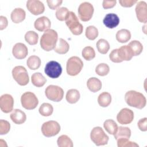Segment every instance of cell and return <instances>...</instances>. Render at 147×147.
<instances>
[{
	"instance_id": "cell-1",
	"label": "cell",
	"mask_w": 147,
	"mask_h": 147,
	"mask_svg": "<svg viewBox=\"0 0 147 147\" xmlns=\"http://www.w3.org/2000/svg\"><path fill=\"white\" fill-rule=\"evenodd\" d=\"M125 100L129 106L138 109H143L146 104L145 96L142 93L134 90L126 92L125 95Z\"/></svg>"
},
{
	"instance_id": "cell-2",
	"label": "cell",
	"mask_w": 147,
	"mask_h": 147,
	"mask_svg": "<svg viewBox=\"0 0 147 147\" xmlns=\"http://www.w3.org/2000/svg\"><path fill=\"white\" fill-rule=\"evenodd\" d=\"M58 40V34L53 29H48L44 32L40 38L41 48L47 52L55 49Z\"/></svg>"
},
{
	"instance_id": "cell-3",
	"label": "cell",
	"mask_w": 147,
	"mask_h": 147,
	"mask_svg": "<svg viewBox=\"0 0 147 147\" xmlns=\"http://www.w3.org/2000/svg\"><path fill=\"white\" fill-rule=\"evenodd\" d=\"M65 21L67 26L74 35L78 36L82 33L83 30V25L79 22L78 18L75 13L70 11Z\"/></svg>"
},
{
	"instance_id": "cell-4",
	"label": "cell",
	"mask_w": 147,
	"mask_h": 147,
	"mask_svg": "<svg viewBox=\"0 0 147 147\" xmlns=\"http://www.w3.org/2000/svg\"><path fill=\"white\" fill-rule=\"evenodd\" d=\"M83 67L82 60L78 56H72L67 60L66 71L68 75L76 76L82 71Z\"/></svg>"
},
{
	"instance_id": "cell-5",
	"label": "cell",
	"mask_w": 147,
	"mask_h": 147,
	"mask_svg": "<svg viewBox=\"0 0 147 147\" xmlns=\"http://www.w3.org/2000/svg\"><path fill=\"white\" fill-rule=\"evenodd\" d=\"M90 138L91 141L96 145H105L107 144L109 138L106 134L101 127L96 126L94 127L90 133Z\"/></svg>"
},
{
	"instance_id": "cell-6",
	"label": "cell",
	"mask_w": 147,
	"mask_h": 147,
	"mask_svg": "<svg viewBox=\"0 0 147 147\" xmlns=\"http://www.w3.org/2000/svg\"><path fill=\"white\" fill-rule=\"evenodd\" d=\"M13 79L20 86H26L29 82V78L26 69L21 65L15 67L12 70Z\"/></svg>"
},
{
	"instance_id": "cell-7",
	"label": "cell",
	"mask_w": 147,
	"mask_h": 147,
	"mask_svg": "<svg viewBox=\"0 0 147 147\" xmlns=\"http://www.w3.org/2000/svg\"><path fill=\"white\" fill-rule=\"evenodd\" d=\"M45 94L48 99L58 102L63 99L64 91L62 88L58 86L49 85L46 88Z\"/></svg>"
},
{
	"instance_id": "cell-8",
	"label": "cell",
	"mask_w": 147,
	"mask_h": 147,
	"mask_svg": "<svg viewBox=\"0 0 147 147\" xmlns=\"http://www.w3.org/2000/svg\"><path fill=\"white\" fill-rule=\"evenodd\" d=\"M21 103L26 110L34 109L38 104V100L36 95L32 92H25L21 97Z\"/></svg>"
},
{
	"instance_id": "cell-9",
	"label": "cell",
	"mask_w": 147,
	"mask_h": 147,
	"mask_svg": "<svg viewBox=\"0 0 147 147\" xmlns=\"http://www.w3.org/2000/svg\"><path fill=\"white\" fill-rule=\"evenodd\" d=\"M94 11V9L91 3L88 2L80 3L78 10L80 20L84 22L90 21L93 16Z\"/></svg>"
},
{
	"instance_id": "cell-10",
	"label": "cell",
	"mask_w": 147,
	"mask_h": 147,
	"mask_svg": "<svg viewBox=\"0 0 147 147\" xmlns=\"http://www.w3.org/2000/svg\"><path fill=\"white\" fill-rule=\"evenodd\" d=\"M60 131L59 123L55 121H49L44 122L41 126L42 134L47 137H51L57 135Z\"/></svg>"
},
{
	"instance_id": "cell-11",
	"label": "cell",
	"mask_w": 147,
	"mask_h": 147,
	"mask_svg": "<svg viewBox=\"0 0 147 147\" xmlns=\"http://www.w3.org/2000/svg\"><path fill=\"white\" fill-rule=\"evenodd\" d=\"M45 74L52 79L59 78L62 73V67L60 63L56 61H50L46 64L44 69Z\"/></svg>"
},
{
	"instance_id": "cell-12",
	"label": "cell",
	"mask_w": 147,
	"mask_h": 147,
	"mask_svg": "<svg viewBox=\"0 0 147 147\" xmlns=\"http://www.w3.org/2000/svg\"><path fill=\"white\" fill-rule=\"evenodd\" d=\"M134 119L133 111L128 109L123 108L120 110L117 115V121L122 125H127L130 123Z\"/></svg>"
},
{
	"instance_id": "cell-13",
	"label": "cell",
	"mask_w": 147,
	"mask_h": 147,
	"mask_svg": "<svg viewBox=\"0 0 147 147\" xmlns=\"http://www.w3.org/2000/svg\"><path fill=\"white\" fill-rule=\"evenodd\" d=\"M14 99L13 96L8 94L2 95L0 98V108L2 112L9 113L13 109Z\"/></svg>"
},
{
	"instance_id": "cell-14",
	"label": "cell",
	"mask_w": 147,
	"mask_h": 147,
	"mask_svg": "<svg viewBox=\"0 0 147 147\" xmlns=\"http://www.w3.org/2000/svg\"><path fill=\"white\" fill-rule=\"evenodd\" d=\"M28 10L33 15L37 16L43 13L45 11L44 3L38 0H29L26 2Z\"/></svg>"
},
{
	"instance_id": "cell-15",
	"label": "cell",
	"mask_w": 147,
	"mask_h": 147,
	"mask_svg": "<svg viewBox=\"0 0 147 147\" xmlns=\"http://www.w3.org/2000/svg\"><path fill=\"white\" fill-rule=\"evenodd\" d=\"M136 14L138 20L142 23L147 22V5L144 1L137 2L135 9Z\"/></svg>"
},
{
	"instance_id": "cell-16",
	"label": "cell",
	"mask_w": 147,
	"mask_h": 147,
	"mask_svg": "<svg viewBox=\"0 0 147 147\" xmlns=\"http://www.w3.org/2000/svg\"><path fill=\"white\" fill-rule=\"evenodd\" d=\"M12 53L15 58L17 59H23L27 56L28 49L24 44L18 42L13 46Z\"/></svg>"
},
{
	"instance_id": "cell-17",
	"label": "cell",
	"mask_w": 147,
	"mask_h": 147,
	"mask_svg": "<svg viewBox=\"0 0 147 147\" xmlns=\"http://www.w3.org/2000/svg\"><path fill=\"white\" fill-rule=\"evenodd\" d=\"M51 22L49 19L45 17L42 16L38 18L34 23V26L36 30L39 32H45L50 29Z\"/></svg>"
},
{
	"instance_id": "cell-18",
	"label": "cell",
	"mask_w": 147,
	"mask_h": 147,
	"mask_svg": "<svg viewBox=\"0 0 147 147\" xmlns=\"http://www.w3.org/2000/svg\"><path fill=\"white\" fill-rule=\"evenodd\" d=\"M103 22L107 28L113 29L119 25V18L116 14L109 13L104 17Z\"/></svg>"
},
{
	"instance_id": "cell-19",
	"label": "cell",
	"mask_w": 147,
	"mask_h": 147,
	"mask_svg": "<svg viewBox=\"0 0 147 147\" xmlns=\"http://www.w3.org/2000/svg\"><path fill=\"white\" fill-rule=\"evenodd\" d=\"M11 121L16 124L21 125L24 123L26 119L25 113L20 109H14L10 115Z\"/></svg>"
},
{
	"instance_id": "cell-20",
	"label": "cell",
	"mask_w": 147,
	"mask_h": 147,
	"mask_svg": "<svg viewBox=\"0 0 147 147\" xmlns=\"http://www.w3.org/2000/svg\"><path fill=\"white\" fill-rule=\"evenodd\" d=\"M118 54L122 61H129L133 56V53L128 45H123L118 49Z\"/></svg>"
},
{
	"instance_id": "cell-21",
	"label": "cell",
	"mask_w": 147,
	"mask_h": 147,
	"mask_svg": "<svg viewBox=\"0 0 147 147\" xmlns=\"http://www.w3.org/2000/svg\"><path fill=\"white\" fill-rule=\"evenodd\" d=\"M26 17V12L22 8L14 9L10 15L11 21L15 24H19L23 21Z\"/></svg>"
},
{
	"instance_id": "cell-22",
	"label": "cell",
	"mask_w": 147,
	"mask_h": 147,
	"mask_svg": "<svg viewBox=\"0 0 147 147\" xmlns=\"http://www.w3.org/2000/svg\"><path fill=\"white\" fill-rule=\"evenodd\" d=\"M87 86L88 88L93 92L99 91L102 88V82L96 78H90L87 82Z\"/></svg>"
},
{
	"instance_id": "cell-23",
	"label": "cell",
	"mask_w": 147,
	"mask_h": 147,
	"mask_svg": "<svg viewBox=\"0 0 147 147\" xmlns=\"http://www.w3.org/2000/svg\"><path fill=\"white\" fill-rule=\"evenodd\" d=\"M69 45L68 43L63 38H60L57 40L54 51H55V52L59 54L63 55L67 53L69 51Z\"/></svg>"
},
{
	"instance_id": "cell-24",
	"label": "cell",
	"mask_w": 147,
	"mask_h": 147,
	"mask_svg": "<svg viewBox=\"0 0 147 147\" xmlns=\"http://www.w3.org/2000/svg\"><path fill=\"white\" fill-rule=\"evenodd\" d=\"M115 37L118 42L121 43H125L130 39L131 33L129 30L122 29L117 32Z\"/></svg>"
},
{
	"instance_id": "cell-25",
	"label": "cell",
	"mask_w": 147,
	"mask_h": 147,
	"mask_svg": "<svg viewBox=\"0 0 147 147\" xmlns=\"http://www.w3.org/2000/svg\"><path fill=\"white\" fill-rule=\"evenodd\" d=\"M31 80L32 84L37 87H42L47 82L46 78L40 72L34 73L32 75Z\"/></svg>"
},
{
	"instance_id": "cell-26",
	"label": "cell",
	"mask_w": 147,
	"mask_h": 147,
	"mask_svg": "<svg viewBox=\"0 0 147 147\" xmlns=\"http://www.w3.org/2000/svg\"><path fill=\"white\" fill-rule=\"evenodd\" d=\"M80 93L76 89H70L68 90L66 94L65 99L66 100L71 104H74L76 103L80 99Z\"/></svg>"
},
{
	"instance_id": "cell-27",
	"label": "cell",
	"mask_w": 147,
	"mask_h": 147,
	"mask_svg": "<svg viewBox=\"0 0 147 147\" xmlns=\"http://www.w3.org/2000/svg\"><path fill=\"white\" fill-rule=\"evenodd\" d=\"M114 136L116 140L119 138L129 139L131 136V130L127 127L119 126Z\"/></svg>"
},
{
	"instance_id": "cell-28",
	"label": "cell",
	"mask_w": 147,
	"mask_h": 147,
	"mask_svg": "<svg viewBox=\"0 0 147 147\" xmlns=\"http://www.w3.org/2000/svg\"><path fill=\"white\" fill-rule=\"evenodd\" d=\"M98 102L100 106L107 107L111 102V96L107 92H103L99 94L98 98Z\"/></svg>"
},
{
	"instance_id": "cell-29",
	"label": "cell",
	"mask_w": 147,
	"mask_h": 147,
	"mask_svg": "<svg viewBox=\"0 0 147 147\" xmlns=\"http://www.w3.org/2000/svg\"><path fill=\"white\" fill-rule=\"evenodd\" d=\"M41 61L40 57L35 55L30 56L26 61L27 66L32 70L38 69L41 65Z\"/></svg>"
},
{
	"instance_id": "cell-30",
	"label": "cell",
	"mask_w": 147,
	"mask_h": 147,
	"mask_svg": "<svg viewBox=\"0 0 147 147\" xmlns=\"http://www.w3.org/2000/svg\"><path fill=\"white\" fill-rule=\"evenodd\" d=\"M103 127L106 131L111 135H114L116 133L118 127L116 122L111 119H107L104 122Z\"/></svg>"
},
{
	"instance_id": "cell-31",
	"label": "cell",
	"mask_w": 147,
	"mask_h": 147,
	"mask_svg": "<svg viewBox=\"0 0 147 147\" xmlns=\"http://www.w3.org/2000/svg\"><path fill=\"white\" fill-rule=\"evenodd\" d=\"M131 49L133 56L140 55L143 50V46L142 44L137 40H133L128 44Z\"/></svg>"
},
{
	"instance_id": "cell-32",
	"label": "cell",
	"mask_w": 147,
	"mask_h": 147,
	"mask_svg": "<svg viewBox=\"0 0 147 147\" xmlns=\"http://www.w3.org/2000/svg\"><path fill=\"white\" fill-rule=\"evenodd\" d=\"M96 45L98 52L103 55L106 54L110 49L109 43L107 40L103 38L99 39L97 41Z\"/></svg>"
},
{
	"instance_id": "cell-33",
	"label": "cell",
	"mask_w": 147,
	"mask_h": 147,
	"mask_svg": "<svg viewBox=\"0 0 147 147\" xmlns=\"http://www.w3.org/2000/svg\"><path fill=\"white\" fill-rule=\"evenodd\" d=\"M57 144L59 147H72L74 146L72 141L67 135H61L59 137Z\"/></svg>"
},
{
	"instance_id": "cell-34",
	"label": "cell",
	"mask_w": 147,
	"mask_h": 147,
	"mask_svg": "<svg viewBox=\"0 0 147 147\" xmlns=\"http://www.w3.org/2000/svg\"><path fill=\"white\" fill-rule=\"evenodd\" d=\"M38 111L42 116L48 117L53 113V107L50 103H44L40 106Z\"/></svg>"
},
{
	"instance_id": "cell-35",
	"label": "cell",
	"mask_w": 147,
	"mask_h": 147,
	"mask_svg": "<svg viewBox=\"0 0 147 147\" xmlns=\"http://www.w3.org/2000/svg\"><path fill=\"white\" fill-rule=\"evenodd\" d=\"M25 40L29 44L31 45H36L38 42V35L36 32L30 30L25 33Z\"/></svg>"
},
{
	"instance_id": "cell-36",
	"label": "cell",
	"mask_w": 147,
	"mask_h": 147,
	"mask_svg": "<svg viewBox=\"0 0 147 147\" xmlns=\"http://www.w3.org/2000/svg\"><path fill=\"white\" fill-rule=\"evenodd\" d=\"M82 55L83 57L86 60L90 61L95 58V52L92 47L90 46H87L83 49Z\"/></svg>"
},
{
	"instance_id": "cell-37",
	"label": "cell",
	"mask_w": 147,
	"mask_h": 147,
	"mask_svg": "<svg viewBox=\"0 0 147 147\" xmlns=\"http://www.w3.org/2000/svg\"><path fill=\"white\" fill-rule=\"evenodd\" d=\"M86 37L90 40H94L98 36V30L94 26H88L86 29Z\"/></svg>"
},
{
	"instance_id": "cell-38",
	"label": "cell",
	"mask_w": 147,
	"mask_h": 147,
	"mask_svg": "<svg viewBox=\"0 0 147 147\" xmlns=\"http://www.w3.org/2000/svg\"><path fill=\"white\" fill-rule=\"evenodd\" d=\"M69 11L67 7H59L56 10V18L60 21H65L67 18L68 17L69 14Z\"/></svg>"
},
{
	"instance_id": "cell-39",
	"label": "cell",
	"mask_w": 147,
	"mask_h": 147,
	"mask_svg": "<svg viewBox=\"0 0 147 147\" xmlns=\"http://www.w3.org/2000/svg\"><path fill=\"white\" fill-rule=\"evenodd\" d=\"M110 71L109 66L106 63H100L95 68V72L99 76L107 75Z\"/></svg>"
},
{
	"instance_id": "cell-40",
	"label": "cell",
	"mask_w": 147,
	"mask_h": 147,
	"mask_svg": "<svg viewBox=\"0 0 147 147\" xmlns=\"http://www.w3.org/2000/svg\"><path fill=\"white\" fill-rule=\"evenodd\" d=\"M118 147H138V145L134 142L130 141L129 139L119 138L117 140Z\"/></svg>"
},
{
	"instance_id": "cell-41",
	"label": "cell",
	"mask_w": 147,
	"mask_h": 147,
	"mask_svg": "<svg viewBox=\"0 0 147 147\" xmlns=\"http://www.w3.org/2000/svg\"><path fill=\"white\" fill-rule=\"evenodd\" d=\"M10 129V123L3 119L0 120V134L4 135L9 133Z\"/></svg>"
},
{
	"instance_id": "cell-42",
	"label": "cell",
	"mask_w": 147,
	"mask_h": 147,
	"mask_svg": "<svg viewBox=\"0 0 147 147\" xmlns=\"http://www.w3.org/2000/svg\"><path fill=\"white\" fill-rule=\"evenodd\" d=\"M47 3L48 7L52 10H55L59 8L60 6L62 4L63 1L61 0H47Z\"/></svg>"
},
{
	"instance_id": "cell-43",
	"label": "cell",
	"mask_w": 147,
	"mask_h": 147,
	"mask_svg": "<svg viewBox=\"0 0 147 147\" xmlns=\"http://www.w3.org/2000/svg\"><path fill=\"white\" fill-rule=\"evenodd\" d=\"M109 58L110 60L114 63H118L122 62V60L119 58L118 54V49H113L109 55Z\"/></svg>"
},
{
	"instance_id": "cell-44",
	"label": "cell",
	"mask_w": 147,
	"mask_h": 147,
	"mask_svg": "<svg viewBox=\"0 0 147 147\" xmlns=\"http://www.w3.org/2000/svg\"><path fill=\"white\" fill-rule=\"evenodd\" d=\"M139 129L142 131L147 130V118L146 117L140 119L137 123Z\"/></svg>"
},
{
	"instance_id": "cell-45",
	"label": "cell",
	"mask_w": 147,
	"mask_h": 147,
	"mask_svg": "<svg viewBox=\"0 0 147 147\" xmlns=\"http://www.w3.org/2000/svg\"><path fill=\"white\" fill-rule=\"evenodd\" d=\"M136 0H119V2L120 5L125 7H130L134 4L137 3Z\"/></svg>"
},
{
	"instance_id": "cell-46",
	"label": "cell",
	"mask_w": 147,
	"mask_h": 147,
	"mask_svg": "<svg viewBox=\"0 0 147 147\" xmlns=\"http://www.w3.org/2000/svg\"><path fill=\"white\" fill-rule=\"evenodd\" d=\"M116 3H117V1L115 0H113V1L104 0L102 2V6L105 9H107L113 8L115 6Z\"/></svg>"
},
{
	"instance_id": "cell-47",
	"label": "cell",
	"mask_w": 147,
	"mask_h": 147,
	"mask_svg": "<svg viewBox=\"0 0 147 147\" xmlns=\"http://www.w3.org/2000/svg\"><path fill=\"white\" fill-rule=\"evenodd\" d=\"M8 25V21L7 18L5 16H0V30L5 29Z\"/></svg>"
}]
</instances>
